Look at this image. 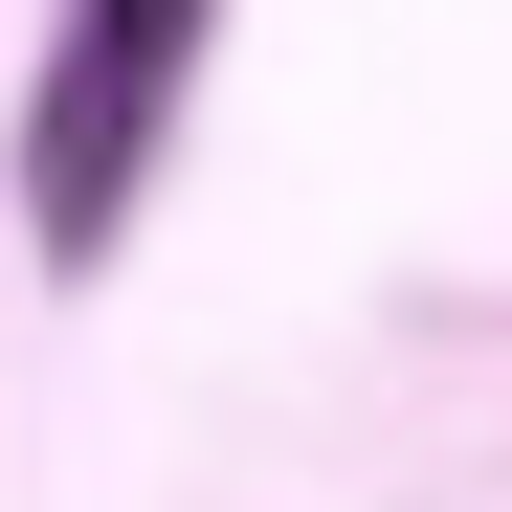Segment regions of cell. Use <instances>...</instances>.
<instances>
[{"mask_svg":"<svg viewBox=\"0 0 512 512\" xmlns=\"http://www.w3.org/2000/svg\"><path fill=\"white\" fill-rule=\"evenodd\" d=\"M179 45H201V0H67V67H45V134H23V179H45V245H67V268L112 245L134 134H156V90H179Z\"/></svg>","mask_w":512,"mask_h":512,"instance_id":"cell-1","label":"cell"}]
</instances>
